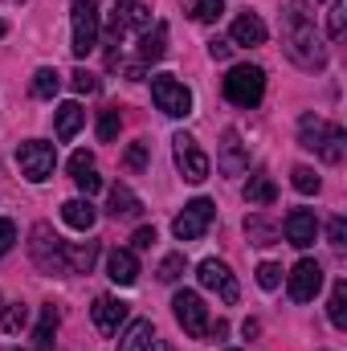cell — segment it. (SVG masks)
I'll use <instances>...</instances> for the list:
<instances>
[{
    "instance_id": "6da1fadb",
    "label": "cell",
    "mask_w": 347,
    "mask_h": 351,
    "mask_svg": "<svg viewBox=\"0 0 347 351\" xmlns=\"http://www.w3.org/2000/svg\"><path fill=\"white\" fill-rule=\"evenodd\" d=\"M278 16H282V49L286 58L307 70L319 74L327 66V45L315 29V12L307 8V0H278Z\"/></svg>"
},
{
    "instance_id": "7a4b0ae2",
    "label": "cell",
    "mask_w": 347,
    "mask_h": 351,
    "mask_svg": "<svg viewBox=\"0 0 347 351\" xmlns=\"http://www.w3.org/2000/svg\"><path fill=\"white\" fill-rule=\"evenodd\" d=\"M298 143L307 152H315L323 164H344V152H347V135L339 123H327L319 114H302L298 119Z\"/></svg>"
},
{
    "instance_id": "3957f363",
    "label": "cell",
    "mask_w": 347,
    "mask_h": 351,
    "mask_svg": "<svg viewBox=\"0 0 347 351\" xmlns=\"http://www.w3.org/2000/svg\"><path fill=\"white\" fill-rule=\"evenodd\" d=\"M261 94H265V74H261L258 66H233V70L225 74V98H229L233 106L254 110L261 102Z\"/></svg>"
},
{
    "instance_id": "277c9868",
    "label": "cell",
    "mask_w": 347,
    "mask_h": 351,
    "mask_svg": "<svg viewBox=\"0 0 347 351\" xmlns=\"http://www.w3.org/2000/svg\"><path fill=\"white\" fill-rule=\"evenodd\" d=\"M16 164H21V176L29 184H45L53 168H58V147L53 143H41V139H29L16 147Z\"/></svg>"
},
{
    "instance_id": "5b68a950",
    "label": "cell",
    "mask_w": 347,
    "mask_h": 351,
    "mask_svg": "<svg viewBox=\"0 0 347 351\" xmlns=\"http://www.w3.org/2000/svg\"><path fill=\"white\" fill-rule=\"evenodd\" d=\"M152 98L168 119H188L192 114V90L184 82H176L172 74H156L152 78Z\"/></svg>"
},
{
    "instance_id": "8992f818",
    "label": "cell",
    "mask_w": 347,
    "mask_h": 351,
    "mask_svg": "<svg viewBox=\"0 0 347 351\" xmlns=\"http://www.w3.org/2000/svg\"><path fill=\"white\" fill-rule=\"evenodd\" d=\"M70 49H74V58H86L94 53V45H98V8H94V0H74V16H70Z\"/></svg>"
},
{
    "instance_id": "52a82bcc",
    "label": "cell",
    "mask_w": 347,
    "mask_h": 351,
    "mask_svg": "<svg viewBox=\"0 0 347 351\" xmlns=\"http://www.w3.org/2000/svg\"><path fill=\"white\" fill-rule=\"evenodd\" d=\"M29 254H33V262L41 274H66V262H62V237L41 221V225H33V241H29Z\"/></svg>"
},
{
    "instance_id": "ba28073f",
    "label": "cell",
    "mask_w": 347,
    "mask_h": 351,
    "mask_svg": "<svg viewBox=\"0 0 347 351\" xmlns=\"http://www.w3.org/2000/svg\"><path fill=\"white\" fill-rule=\"evenodd\" d=\"M213 217H217V204L213 200H192V204H184V213L172 221V233L176 241H196V237H204L208 233V225H213Z\"/></svg>"
},
{
    "instance_id": "9c48e42d",
    "label": "cell",
    "mask_w": 347,
    "mask_h": 351,
    "mask_svg": "<svg viewBox=\"0 0 347 351\" xmlns=\"http://www.w3.org/2000/svg\"><path fill=\"white\" fill-rule=\"evenodd\" d=\"M152 29V12L139 0H119L110 8V45H119L127 33H147Z\"/></svg>"
},
{
    "instance_id": "30bf717a",
    "label": "cell",
    "mask_w": 347,
    "mask_h": 351,
    "mask_svg": "<svg viewBox=\"0 0 347 351\" xmlns=\"http://www.w3.org/2000/svg\"><path fill=\"white\" fill-rule=\"evenodd\" d=\"M172 156H176V168L180 176L188 180V184H200V180H208V156L200 152V143L192 139V135H176L172 139Z\"/></svg>"
},
{
    "instance_id": "8fae6325",
    "label": "cell",
    "mask_w": 347,
    "mask_h": 351,
    "mask_svg": "<svg viewBox=\"0 0 347 351\" xmlns=\"http://www.w3.org/2000/svg\"><path fill=\"white\" fill-rule=\"evenodd\" d=\"M172 311H176V323H180L192 339H204V335H208V311H204V302H200L196 290H180L172 298Z\"/></svg>"
},
{
    "instance_id": "7c38bea8",
    "label": "cell",
    "mask_w": 347,
    "mask_h": 351,
    "mask_svg": "<svg viewBox=\"0 0 347 351\" xmlns=\"http://www.w3.org/2000/svg\"><path fill=\"white\" fill-rule=\"evenodd\" d=\"M286 290H290V298H294V302H311V298L323 290V265L315 262V258H302V262L290 269Z\"/></svg>"
},
{
    "instance_id": "4fadbf2b",
    "label": "cell",
    "mask_w": 347,
    "mask_h": 351,
    "mask_svg": "<svg viewBox=\"0 0 347 351\" xmlns=\"http://www.w3.org/2000/svg\"><path fill=\"white\" fill-rule=\"evenodd\" d=\"M196 278H200L204 290H217L225 302H237V294H241V290H237V278L229 274V265L217 262V258H208V262L196 265Z\"/></svg>"
},
{
    "instance_id": "5bb4252c",
    "label": "cell",
    "mask_w": 347,
    "mask_h": 351,
    "mask_svg": "<svg viewBox=\"0 0 347 351\" xmlns=\"http://www.w3.org/2000/svg\"><path fill=\"white\" fill-rule=\"evenodd\" d=\"M282 233H286V241H290L294 250H307V245H315V237H319V217H315L311 208H294V213L286 217Z\"/></svg>"
},
{
    "instance_id": "9a60e30c",
    "label": "cell",
    "mask_w": 347,
    "mask_h": 351,
    "mask_svg": "<svg viewBox=\"0 0 347 351\" xmlns=\"http://www.w3.org/2000/svg\"><path fill=\"white\" fill-rule=\"evenodd\" d=\"M217 168L225 176H241L250 168V152H246V143H241V135L229 127L225 135H221V156H217Z\"/></svg>"
},
{
    "instance_id": "2e32d148",
    "label": "cell",
    "mask_w": 347,
    "mask_h": 351,
    "mask_svg": "<svg viewBox=\"0 0 347 351\" xmlns=\"http://www.w3.org/2000/svg\"><path fill=\"white\" fill-rule=\"evenodd\" d=\"M66 274H90L98 262V241H62Z\"/></svg>"
},
{
    "instance_id": "e0dca14e",
    "label": "cell",
    "mask_w": 347,
    "mask_h": 351,
    "mask_svg": "<svg viewBox=\"0 0 347 351\" xmlns=\"http://www.w3.org/2000/svg\"><path fill=\"white\" fill-rule=\"evenodd\" d=\"M106 278H110L115 286H135V278H139L135 250H110V258H106Z\"/></svg>"
},
{
    "instance_id": "ac0fdd59",
    "label": "cell",
    "mask_w": 347,
    "mask_h": 351,
    "mask_svg": "<svg viewBox=\"0 0 347 351\" xmlns=\"http://www.w3.org/2000/svg\"><path fill=\"white\" fill-rule=\"evenodd\" d=\"M168 53V25H152L147 33H139V66H152Z\"/></svg>"
},
{
    "instance_id": "d6986e66",
    "label": "cell",
    "mask_w": 347,
    "mask_h": 351,
    "mask_svg": "<svg viewBox=\"0 0 347 351\" xmlns=\"http://www.w3.org/2000/svg\"><path fill=\"white\" fill-rule=\"evenodd\" d=\"M123 319H127V302H119V298H98L94 302V327L102 335H115Z\"/></svg>"
},
{
    "instance_id": "ffe728a7",
    "label": "cell",
    "mask_w": 347,
    "mask_h": 351,
    "mask_svg": "<svg viewBox=\"0 0 347 351\" xmlns=\"http://www.w3.org/2000/svg\"><path fill=\"white\" fill-rule=\"evenodd\" d=\"M233 45H265V25H261L258 12H241L233 21Z\"/></svg>"
},
{
    "instance_id": "44dd1931",
    "label": "cell",
    "mask_w": 347,
    "mask_h": 351,
    "mask_svg": "<svg viewBox=\"0 0 347 351\" xmlns=\"http://www.w3.org/2000/svg\"><path fill=\"white\" fill-rule=\"evenodd\" d=\"M62 221H66L70 229H78V233H90L94 221H98V213H94L90 200H66V204H62Z\"/></svg>"
},
{
    "instance_id": "7402d4cb",
    "label": "cell",
    "mask_w": 347,
    "mask_h": 351,
    "mask_svg": "<svg viewBox=\"0 0 347 351\" xmlns=\"http://www.w3.org/2000/svg\"><path fill=\"white\" fill-rule=\"evenodd\" d=\"M246 200L254 204V208H270L274 200H278V188H274V180L265 172H254L246 180Z\"/></svg>"
},
{
    "instance_id": "603a6c76",
    "label": "cell",
    "mask_w": 347,
    "mask_h": 351,
    "mask_svg": "<svg viewBox=\"0 0 347 351\" xmlns=\"http://www.w3.org/2000/svg\"><path fill=\"white\" fill-rule=\"evenodd\" d=\"M152 339H156L152 323H147V319H135V323H127V331L119 335V351H147Z\"/></svg>"
},
{
    "instance_id": "cb8c5ba5",
    "label": "cell",
    "mask_w": 347,
    "mask_h": 351,
    "mask_svg": "<svg viewBox=\"0 0 347 351\" xmlns=\"http://www.w3.org/2000/svg\"><path fill=\"white\" fill-rule=\"evenodd\" d=\"M82 123H86V110L78 102H62L58 106V139H74L82 131Z\"/></svg>"
},
{
    "instance_id": "d4e9b609",
    "label": "cell",
    "mask_w": 347,
    "mask_h": 351,
    "mask_svg": "<svg viewBox=\"0 0 347 351\" xmlns=\"http://www.w3.org/2000/svg\"><path fill=\"white\" fill-rule=\"evenodd\" d=\"M139 213H143V200H139L131 188L115 184V188H110V217L119 221V217H139Z\"/></svg>"
},
{
    "instance_id": "484cf974",
    "label": "cell",
    "mask_w": 347,
    "mask_h": 351,
    "mask_svg": "<svg viewBox=\"0 0 347 351\" xmlns=\"http://www.w3.org/2000/svg\"><path fill=\"white\" fill-rule=\"evenodd\" d=\"M53 331H58V311L45 306V311H41V323H37V331H33L37 351H53Z\"/></svg>"
},
{
    "instance_id": "4316f807",
    "label": "cell",
    "mask_w": 347,
    "mask_h": 351,
    "mask_svg": "<svg viewBox=\"0 0 347 351\" xmlns=\"http://www.w3.org/2000/svg\"><path fill=\"white\" fill-rule=\"evenodd\" d=\"M58 90H62V74H58V70L41 66V70L33 74V94H37V98H53Z\"/></svg>"
},
{
    "instance_id": "83f0119b",
    "label": "cell",
    "mask_w": 347,
    "mask_h": 351,
    "mask_svg": "<svg viewBox=\"0 0 347 351\" xmlns=\"http://www.w3.org/2000/svg\"><path fill=\"white\" fill-rule=\"evenodd\" d=\"M327 315H331V323L347 331V282H335V290H331V306H327Z\"/></svg>"
},
{
    "instance_id": "f1b7e54d",
    "label": "cell",
    "mask_w": 347,
    "mask_h": 351,
    "mask_svg": "<svg viewBox=\"0 0 347 351\" xmlns=\"http://www.w3.org/2000/svg\"><path fill=\"white\" fill-rule=\"evenodd\" d=\"M246 233H250L254 245H274V241H278V229H274L265 217H250V221H246Z\"/></svg>"
},
{
    "instance_id": "f546056e",
    "label": "cell",
    "mask_w": 347,
    "mask_h": 351,
    "mask_svg": "<svg viewBox=\"0 0 347 351\" xmlns=\"http://www.w3.org/2000/svg\"><path fill=\"white\" fill-rule=\"evenodd\" d=\"M221 12H225V4H221V0H192V16H196L200 25H217V21H221Z\"/></svg>"
},
{
    "instance_id": "4dcf8cb0",
    "label": "cell",
    "mask_w": 347,
    "mask_h": 351,
    "mask_svg": "<svg viewBox=\"0 0 347 351\" xmlns=\"http://www.w3.org/2000/svg\"><path fill=\"white\" fill-rule=\"evenodd\" d=\"M25 323H29V306H25V302H12V306L4 311V319H0V327H4L8 335H16Z\"/></svg>"
},
{
    "instance_id": "1f68e13d",
    "label": "cell",
    "mask_w": 347,
    "mask_h": 351,
    "mask_svg": "<svg viewBox=\"0 0 347 351\" xmlns=\"http://www.w3.org/2000/svg\"><path fill=\"white\" fill-rule=\"evenodd\" d=\"M344 25H347V0H331V12H327V33H331V41L344 37Z\"/></svg>"
},
{
    "instance_id": "d6a6232c",
    "label": "cell",
    "mask_w": 347,
    "mask_h": 351,
    "mask_svg": "<svg viewBox=\"0 0 347 351\" xmlns=\"http://www.w3.org/2000/svg\"><path fill=\"white\" fill-rule=\"evenodd\" d=\"M119 127H123V123H119V110H102V119H98V139L110 143V139L119 135Z\"/></svg>"
},
{
    "instance_id": "836d02e7",
    "label": "cell",
    "mask_w": 347,
    "mask_h": 351,
    "mask_svg": "<svg viewBox=\"0 0 347 351\" xmlns=\"http://www.w3.org/2000/svg\"><path fill=\"white\" fill-rule=\"evenodd\" d=\"M294 188L302 192V196H311V192H319V176H315V168H294Z\"/></svg>"
},
{
    "instance_id": "e575fe53",
    "label": "cell",
    "mask_w": 347,
    "mask_h": 351,
    "mask_svg": "<svg viewBox=\"0 0 347 351\" xmlns=\"http://www.w3.org/2000/svg\"><path fill=\"white\" fill-rule=\"evenodd\" d=\"M278 282H282V265L261 262L258 265V286H261V290H278Z\"/></svg>"
},
{
    "instance_id": "d590c367",
    "label": "cell",
    "mask_w": 347,
    "mask_h": 351,
    "mask_svg": "<svg viewBox=\"0 0 347 351\" xmlns=\"http://www.w3.org/2000/svg\"><path fill=\"white\" fill-rule=\"evenodd\" d=\"M180 274H184V254H168L160 262V282H176Z\"/></svg>"
},
{
    "instance_id": "8d00e7d4",
    "label": "cell",
    "mask_w": 347,
    "mask_h": 351,
    "mask_svg": "<svg viewBox=\"0 0 347 351\" xmlns=\"http://www.w3.org/2000/svg\"><path fill=\"white\" fill-rule=\"evenodd\" d=\"M147 139H139V143H131V152H127V168L131 172H139V168H147Z\"/></svg>"
},
{
    "instance_id": "74e56055",
    "label": "cell",
    "mask_w": 347,
    "mask_h": 351,
    "mask_svg": "<svg viewBox=\"0 0 347 351\" xmlns=\"http://www.w3.org/2000/svg\"><path fill=\"white\" fill-rule=\"evenodd\" d=\"M70 82H74L78 94H94V90H98V78H94L90 70H74V74H70Z\"/></svg>"
},
{
    "instance_id": "f35d334b",
    "label": "cell",
    "mask_w": 347,
    "mask_h": 351,
    "mask_svg": "<svg viewBox=\"0 0 347 351\" xmlns=\"http://www.w3.org/2000/svg\"><path fill=\"white\" fill-rule=\"evenodd\" d=\"M12 245H16V225H12L8 217H0V258H4Z\"/></svg>"
},
{
    "instance_id": "ab89813d",
    "label": "cell",
    "mask_w": 347,
    "mask_h": 351,
    "mask_svg": "<svg viewBox=\"0 0 347 351\" xmlns=\"http://www.w3.org/2000/svg\"><path fill=\"white\" fill-rule=\"evenodd\" d=\"M327 237H331V245H335V250H344V245H347V221H344V217H335V221L327 225Z\"/></svg>"
},
{
    "instance_id": "60d3db41",
    "label": "cell",
    "mask_w": 347,
    "mask_h": 351,
    "mask_svg": "<svg viewBox=\"0 0 347 351\" xmlns=\"http://www.w3.org/2000/svg\"><path fill=\"white\" fill-rule=\"evenodd\" d=\"M74 184L86 192V200L94 196V192H98V188H102V180H98V172H94V168H90V172H82V176H74Z\"/></svg>"
},
{
    "instance_id": "b9f144b4",
    "label": "cell",
    "mask_w": 347,
    "mask_h": 351,
    "mask_svg": "<svg viewBox=\"0 0 347 351\" xmlns=\"http://www.w3.org/2000/svg\"><path fill=\"white\" fill-rule=\"evenodd\" d=\"M208 58H213V62H229V58H233V41H221V37L208 41Z\"/></svg>"
},
{
    "instance_id": "7bdbcfd3",
    "label": "cell",
    "mask_w": 347,
    "mask_h": 351,
    "mask_svg": "<svg viewBox=\"0 0 347 351\" xmlns=\"http://www.w3.org/2000/svg\"><path fill=\"white\" fill-rule=\"evenodd\" d=\"M94 168V156L90 152H74L70 156V176H82V172H90Z\"/></svg>"
},
{
    "instance_id": "ee69618b",
    "label": "cell",
    "mask_w": 347,
    "mask_h": 351,
    "mask_svg": "<svg viewBox=\"0 0 347 351\" xmlns=\"http://www.w3.org/2000/svg\"><path fill=\"white\" fill-rule=\"evenodd\" d=\"M156 245V229H135V237H131V250H152Z\"/></svg>"
},
{
    "instance_id": "f6af8a7d",
    "label": "cell",
    "mask_w": 347,
    "mask_h": 351,
    "mask_svg": "<svg viewBox=\"0 0 347 351\" xmlns=\"http://www.w3.org/2000/svg\"><path fill=\"white\" fill-rule=\"evenodd\" d=\"M152 351H176L172 343H164V339H156V343H152Z\"/></svg>"
},
{
    "instance_id": "bcb514c9",
    "label": "cell",
    "mask_w": 347,
    "mask_h": 351,
    "mask_svg": "<svg viewBox=\"0 0 347 351\" xmlns=\"http://www.w3.org/2000/svg\"><path fill=\"white\" fill-rule=\"evenodd\" d=\"M0 37H4V21H0Z\"/></svg>"
}]
</instances>
